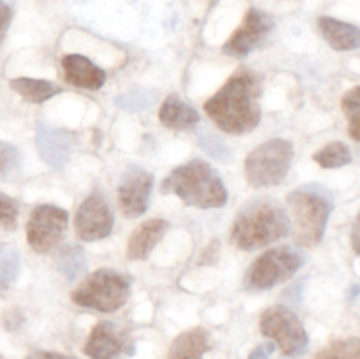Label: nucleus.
<instances>
[{"instance_id": "nucleus-1", "label": "nucleus", "mask_w": 360, "mask_h": 359, "mask_svg": "<svg viewBox=\"0 0 360 359\" xmlns=\"http://www.w3.org/2000/svg\"><path fill=\"white\" fill-rule=\"evenodd\" d=\"M260 77L252 70L239 69L204 104V109L211 122L224 132H252L260 123Z\"/></svg>"}, {"instance_id": "nucleus-2", "label": "nucleus", "mask_w": 360, "mask_h": 359, "mask_svg": "<svg viewBox=\"0 0 360 359\" xmlns=\"http://www.w3.org/2000/svg\"><path fill=\"white\" fill-rule=\"evenodd\" d=\"M290 232V218L280 203L255 199L243 206L231 231L232 245L239 250H257L285 238Z\"/></svg>"}, {"instance_id": "nucleus-3", "label": "nucleus", "mask_w": 360, "mask_h": 359, "mask_svg": "<svg viewBox=\"0 0 360 359\" xmlns=\"http://www.w3.org/2000/svg\"><path fill=\"white\" fill-rule=\"evenodd\" d=\"M162 192L174 194L185 204L200 210L221 208L229 199L221 176L200 158L172 169L162 183Z\"/></svg>"}, {"instance_id": "nucleus-4", "label": "nucleus", "mask_w": 360, "mask_h": 359, "mask_svg": "<svg viewBox=\"0 0 360 359\" xmlns=\"http://www.w3.org/2000/svg\"><path fill=\"white\" fill-rule=\"evenodd\" d=\"M287 203L292 213V234L295 243L304 248L319 245L333 211L329 197L311 189H299L288 194Z\"/></svg>"}, {"instance_id": "nucleus-5", "label": "nucleus", "mask_w": 360, "mask_h": 359, "mask_svg": "<svg viewBox=\"0 0 360 359\" xmlns=\"http://www.w3.org/2000/svg\"><path fill=\"white\" fill-rule=\"evenodd\" d=\"M130 298V280L115 270L102 267L88 275L72 292L77 306L111 313L122 308Z\"/></svg>"}, {"instance_id": "nucleus-6", "label": "nucleus", "mask_w": 360, "mask_h": 359, "mask_svg": "<svg viewBox=\"0 0 360 359\" xmlns=\"http://www.w3.org/2000/svg\"><path fill=\"white\" fill-rule=\"evenodd\" d=\"M294 146L290 141L274 137L259 144L245 160L246 182L255 189L280 185L290 171Z\"/></svg>"}, {"instance_id": "nucleus-7", "label": "nucleus", "mask_w": 360, "mask_h": 359, "mask_svg": "<svg viewBox=\"0 0 360 359\" xmlns=\"http://www.w3.org/2000/svg\"><path fill=\"white\" fill-rule=\"evenodd\" d=\"M304 264V253L292 246H276L266 250L253 260L245 275V287L248 291H267L290 280Z\"/></svg>"}, {"instance_id": "nucleus-8", "label": "nucleus", "mask_w": 360, "mask_h": 359, "mask_svg": "<svg viewBox=\"0 0 360 359\" xmlns=\"http://www.w3.org/2000/svg\"><path fill=\"white\" fill-rule=\"evenodd\" d=\"M260 333L271 338L287 358H301L308 351L309 338L301 319L283 305L271 306L260 315Z\"/></svg>"}, {"instance_id": "nucleus-9", "label": "nucleus", "mask_w": 360, "mask_h": 359, "mask_svg": "<svg viewBox=\"0 0 360 359\" xmlns=\"http://www.w3.org/2000/svg\"><path fill=\"white\" fill-rule=\"evenodd\" d=\"M69 224V213L55 204H39L27 222V239L32 250L46 253L62 241Z\"/></svg>"}, {"instance_id": "nucleus-10", "label": "nucleus", "mask_w": 360, "mask_h": 359, "mask_svg": "<svg viewBox=\"0 0 360 359\" xmlns=\"http://www.w3.org/2000/svg\"><path fill=\"white\" fill-rule=\"evenodd\" d=\"M115 225L111 204L101 190H94L79 204L74 217V229L83 241H98L111 234Z\"/></svg>"}, {"instance_id": "nucleus-11", "label": "nucleus", "mask_w": 360, "mask_h": 359, "mask_svg": "<svg viewBox=\"0 0 360 359\" xmlns=\"http://www.w3.org/2000/svg\"><path fill=\"white\" fill-rule=\"evenodd\" d=\"M84 354L90 359H125L134 354V341L125 327L105 320L91 329Z\"/></svg>"}, {"instance_id": "nucleus-12", "label": "nucleus", "mask_w": 360, "mask_h": 359, "mask_svg": "<svg viewBox=\"0 0 360 359\" xmlns=\"http://www.w3.org/2000/svg\"><path fill=\"white\" fill-rule=\"evenodd\" d=\"M274 28V20L260 9H250L243 20L241 27L225 42L224 53L236 58H245L255 48H259L271 30Z\"/></svg>"}, {"instance_id": "nucleus-13", "label": "nucleus", "mask_w": 360, "mask_h": 359, "mask_svg": "<svg viewBox=\"0 0 360 359\" xmlns=\"http://www.w3.org/2000/svg\"><path fill=\"white\" fill-rule=\"evenodd\" d=\"M151 189H153V175L146 169L130 165L123 172L118 185V201L125 217L137 218L146 213L150 206Z\"/></svg>"}, {"instance_id": "nucleus-14", "label": "nucleus", "mask_w": 360, "mask_h": 359, "mask_svg": "<svg viewBox=\"0 0 360 359\" xmlns=\"http://www.w3.org/2000/svg\"><path fill=\"white\" fill-rule=\"evenodd\" d=\"M37 151L42 160L53 169H62L67 164L72 153V141L62 130L49 127L48 123H39L37 136Z\"/></svg>"}, {"instance_id": "nucleus-15", "label": "nucleus", "mask_w": 360, "mask_h": 359, "mask_svg": "<svg viewBox=\"0 0 360 359\" xmlns=\"http://www.w3.org/2000/svg\"><path fill=\"white\" fill-rule=\"evenodd\" d=\"M67 83L86 90H98L105 83V70L83 55H67L62 58Z\"/></svg>"}, {"instance_id": "nucleus-16", "label": "nucleus", "mask_w": 360, "mask_h": 359, "mask_svg": "<svg viewBox=\"0 0 360 359\" xmlns=\"http://www.w3.org/2000/svg\"><path fill=\"white\" fill-rule=\"evenodd\" d=\"M169 224L162 218H150L144 220L136 231L130 234L129 245H127V256L132 260H144L150 257L157 243L167 231Z\"/></svg>"}, {"instance_id": "nucleus-17", "label": "nucleus", "mask_w": 360, "mask_h": 359, "mask_svg": "<svg viewBox=\"0 0 360 359\" xmlns=\"http://www.w3.org/2000/svg\"><path fill=\"white\" fill-rule=\"evenodd\" d=\"M319 28L323 39L336 51H352V49L360 48V27L357 25L330 16H322L319 20Z\"/></svg>"}, {"instance_id": "nucleus-18", "label": "nucleus", "mask_w": 360, "mask_h": 359, "mask_svg": "<svg viewBox=\"0 0 360 359\" xmlns=\"http://www.w3.org/2000/svg\"><path fill=\"white\" fill-rule=\"evenodd\" d=\"M210 345V333L204 327H193L174 338L167 359H204Z\"/></svg>"}, {"instance_id": "nucleus-19", "label": "nucleus", "mask_w": 360, "mask_h": 359, "mask_svg": "<svg viewBox=\"0 0 360 359\" xmlns=\"http://www.w3.org/2000/svg\"><path fill=\"white\" fill-rule=\"evenodd\" d=\"M158 118L169 129L176 130H186L192 129L199 123L200 116L192 106H188L186 102H183L178 95H171V97L165 99V102L162 104L160 111H158Z\"/></svg>"}, {"instance_id": "nucleus-20", "label": "nucleus", "mask_w": 360, "mask_h": 359, "mask_svg": "<svg viewBox=\"0 0 360 359\" xmlns=\"http://www.w3.org/2000/svg\"><path fill=\"white\" fill-rule=\"evenodd\" d=\"M11 88L32 104L46 102L60 92V87H56L51 81L34 80V77H14V80H11Z\"/></svg>"}, {"instance_id": "nucleus-21", "label": "nucleus", "mask_w": 360, "mask_h": 359, "mask_svg": "<svg viewBox=\"0 0 360 359\" xmlns=\"http://www.w3.org/2000/svg\"><path fill=\"white\" fill-rule=\"evenodd\" d=\"M58 271L67 278V280H76L86 270V257H84L83 248L77 245H67L60 250L58 259H56Z\"/></svg>"}, {"instance_id": "nucleus-22", "label": "nucleus", "mask_w": 360, "mask_h": 359, "mask_svg": "<svg viewBox=\"0 0 360 359\" xmlns=\"http://www.w3.org/2000/svg\"><path fill=\"white\" fill-rule=\"evenodd\" d=\"M313 160L323 169H338L350 164L352 151L350 148L345 143H341V141H333V143L320 148V150L313 155Z\"/></svg>"}, {"instance_id": "nucleus-23", "label": "nucleus", "mask_w": 360, "mask_h": 359, "mask_svg": "<svg viewBox=\"0 0 360 359\" xmlns=\"http://www.w3.org/2000/svg\"><path fill=\"white\" fill-rule=\"evenodd\" d=\"M313 359H360V336L333 341L323 347Z\"/></svg>"}, {"instance_id": "nucleus-24", "label": "nucleus", "mask_w": 360, "mask_h": 359, "mask_svg": "<svg viewBox=\"0 0 360 359\" xmlns=\"http://www.w3.org/2000/svg\"><path fill=\"white\" fill-rule=\"evenodd\" d=\"M341 109L348 118V134L360 143V87H354L341 99Z\"/></svg>"}, {"instance_id": "nucleus-25", "label": "nucleus", "mask_w": 360, "mask_h": 359, "mask_svg": "<svg viewBox=\"0 0 360 359\" xmlns=\"http://www.w3.org/2000/svg\"><path fill=\"white\" fill-rule=\"evenodd\" d=\"M20 273V253L13 246L0 245V292H6Z\"/></svg>"}, {"instance_id": "nucleus-26", "label": "nucleus", "mask_w": 360, "mask_h": 359, "mask_svg": "<svg viewBox=\"0 0 360 359\" xmlns=\"http://www.w3.org/2000/svg\"><path fill=\"white\" fill-rule=\"evenodd\" d=\"M20 176V151L16 146L0 141V178L14 182Z\"/></svg>"}, {"instance_id": "nucleus-27", "label": "nucleus", "mask_w": 360, "mask_h": 359, "mask_svg": "<svg viewBox=\"0 0 360 359\" xmlns=\"http://www.w3.org/2000/svg\"><path fill=\"white\" fill-rule=\"evenodd\" d=\"M199 144L214 160L224 162L231 157V148L227 146V143L221 137H218L217 134L210 132V130H204V132L199 134Z\"/></svg>"}, {"instance_id": "nucleus-28", "label": "nucleus", "mask_w": 360, "mask_h": 359, "mask_svg": "<svg viewBox=\"0 0 360 359\" xmlns=\"http://www.w3.org/2000/svg\"><path fill=\"white\" fill-rule=\"evenodd\" d=\"M150 104H153V97L144 92H130V94L120 95L116 99V106L122 109H129V111H143Z\"/></svg>"}, {"instance_id": "nucleus-29", "label": "nucleus", "mask_w": 360, "mask_h": 359, "mask_svg": "<svg viewBox=\"0 0 360 359\" xmlns=\"http://www.w3.org/2000/svg\"><path fill=\"white\" fill-rule=\"evenodd\" d=\"M18 224V204L16 201L11 199L9 196L0 192V227L4 229H16Z\"/></svg>"}, {"instance_id": "nucleus-30", "label": "nucleus", "mask_w": 360, "mask_h": 359, "mask_svg": "<svg viewBox=\"0 0 360 359\" xmlns=\"http://www.w3.org/2000/svg\"><path fill=\"white\" fill-rule=\"evenodd\" d=\"M11 20H13V9H11L4 0H0V44H2L4 39H6Z\"/></svg>"}, {"instance_id": "nucleus-31", "label": "nucleus", "mask_w": 360, "mask_h": 359, "mask_svg": "<svg viewBox=\"0 0 360 359\" xmlns=\"http://www.w3.org/2000/svg\"><path fill=\"white\" fill-rule=\"evenodd\" d=\"M276 351V345L273 341H267V344L259 345L252 354L248 355V359H269V355Z\"/></svg>"}, {"instance_id": "nucleus-32", "label": "nucleus", "mask_w": 360, "mask_h": 359, "mask_svg": "<svg viewBox=\"0 0 360 359\" xmlns=\"http://www.w3.org/2000/svg\"><path fill=\"white\" fill-rule=\"evenodd\" d=\"M350 243H352V250H354L357 256H360V211H359L357 217H355L354 225H352Z\"/></svg>"}, {"instance_id": "nucleus-33", "label": "nucleus", "mask_w": 360, "mask_h": 359, "mask_svg": "<svg viewBox=\"0 0 360 359\" xmlns=\"http://www.w3.org/2000/svg\"><path fill=\"white\" fill-rule=\"evenodd\" d=\"M25 359H67L65 355L56 354V352H48V351H34L27 355Z\"/></svg>"}, {"instance_id": "nucleus-34", "label": "nucleus", "mask_w": 360, "mask_h": 359, "mask_svg": "<svg viewBox=\"0 0 360 359\" xmlns=\"http://www.w3.org/2000/svg\"><path fill=\"white\" fill-rule=\"evenodd\" d=\"M0 359H2V355H0Z\"/></svg>"}]
</instances>
